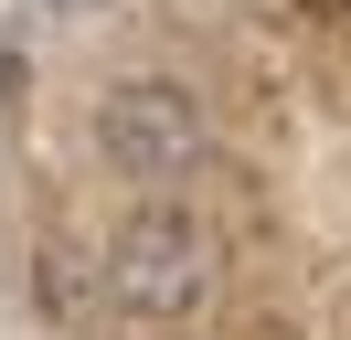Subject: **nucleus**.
<instances>
[{"label":"nucleus","mask_w":351,"mask_h":340,"mask_svg":"<svg viewBox=\"0 0 351 340\" xmlns=\"http://www.w3.org/2000/svg\"><path fill=\"white\" fill-rule=\"evenodd\" d=\"M213 276H223L213 223H202L192 202H171V191H149V202L107 234V298L128 319H192L202 298H213Z\"/></svg>","instance_id":"1"},{"label":"nucleus","mask_w":351,"mask_h":340,"mask_svg":"<svg viewBox=\"0 0 351 340\" xmlns=\"http://www.w3.org/2000/svg\"><path fill=\"white\" fill-rule=\"evenodd\" d=\"M96 160H107L117 181H138V191H171V181H192V170L213 160V117H202L192 85L128 75V85H107V106H96Z\"/></svg>","instance_id":"2"},{"label":"nucleus","mask_w":351,"mask_h":340,"mask_svg":"<svg viewBox=\"0 0 351 340\" xmlns=\"http://www.w3.org/2000/svg\"><path fill=\"white\" fill-rule=\"evenodd\" d=\"M117 0H11V32H32V42H75V32H96Z\"/></svg>","instance_id":"3"}]
</instances>
